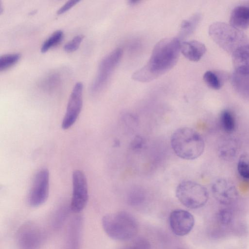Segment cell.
<instances>
[{
  "instance_id": "6da1fadb",
  "label": "cell",
  "mask_w": 249,
  "mask_h": 249,
  "mask_svg": "<svg viewBox=\"0 0 249 249\" xmlns=\"http://www.w3.org/2000/svg\"><path fill=\"white\" fill-rule=\"evenodd\" d=\"M180 45V40L176 37L161 39L154 46L147 62L132 74V78L147 82L166 73L178 62Z\"/></svg>"
},
{
  "instance_id": "7c38bea8",
  "label": "cell",
  "mask_w": 249,
  "mask_h": 249,
  "mask_svg": "<svg viewBox=\"0 0 249 249\" xmlns=\"http://www.w3.org/2000/svg\"><path fill=\"white\" fill-rule=\"evenodd\" d=\"M212 191L216 200L224 205L231 204L238 197L236 186L227 178H219L215 180L212 185Z\"/></svg>"
},
{
  "instance_id": "9a60e30c",
  "label": "cell",
  "mask_w": 249,
  "mask_h": 249,
  "mask_svg": "<svg viewBox=\"0 0 249 249\" xmlns=\"http://www.w3.org/2000/svg\"><path fill=\"white\" fill-rule=\"evenodd\" d=\"M230 24L239 29L244 30L249 27V7L238 6L235 7L231 14Z\"/></svg>"
},
{
  "instance_id": "4316f807",
  "label": "cell",
  "mask_w": 249,
  "mask_h": 249,
  "mask_svg": "<svg viewBox=\"0 0 249 249\" xmlns=\"http://www.w3.org/2000/svg\"><path fill=\"white\" fill-rule=\"evenodd\" d=\"M218 219L222 224L228 225L232 221V214L229 210H221L218 213Z\"/></svg>"
},
{
  "instance_id": "d4e9b609",
  "label": "cell",
  "mask_w": 249,
  "mask_h": 249,
  "mask_svg": "<svg viewBox=\"0 0 249 249\" xmlns=\"http://www.w3.org/2000/svg\"><path fill=\"white\" fill-rule=\"evenodd\" d=\"M123 249H151V245L146 239L139 237L131 242Z\"/></svg>"
},
{
  "instance_id": "f1b7e54d",
  "label": "cell",
  "mask_w": 249,
  "mask_h": 249,
  "mask_svg": "<svg viewBox=\"0 0 249 249\" xmlns=\"http://www.w3.org/2000/svg\"><path fill=\"white\" fill-rule=\"evenodd\" d=\"M143 139L140 136H137L134 138L131 143V147L133 150L139 149L143 146Z\"/></svg>"
},
{
  "instance_id": "7402d4cb",
  "label": "cell",
  "mask_w": 249,
  "mask_h": 249,
  "mask_svg": "<svg viewBox=\"0 0 249 249\" xmlns=\"http://www.w3.org/2000/svg\"><path fill=\"white\" fill-rule=\"evenodd\" d=\"M18 53L5 54L0 56V71L5 70L16 64L20 59Z\"/></svg>"
},
{
  "instance_id": "484cf974",
  "label": "cell",
  "mask_w": 249,
  "mask_h": 249,
  "mask_svg": "<svg viewBox=\"0 0 249 249\" xmlns=\"http://www.w3.org/2000/svg\"><path fill=\"white\" fill-rule=\"evenodd\" d=\"M83 38L84 36L82 35H78L75 36L65 44L64 46V50L69 53L75 51L79 47Z\"/></svg>"
},
{
  "instance_id": "4fadbf2b",
  "label": "cell",
  "mask_w": 249,
  "mask_h": 249,
  "mask_svg": "<svg viewBox=\"0 0 249 249\" xmlns=\"http://www.w3.org/2000/svg\"><path fill=\"white\" fill-rule=\"evenodd\" d=\"M180 52L187 59L197 62L206 53V48L205 45L200 41H187L181 43Z\"/></svg>"
},
{
  "instance_id": "603a6c76",
  "label": "cell",
  "mask_w": 249,
  "mask_h": 249,
  "mask_svg": "<svg viewBox=\"0 0 249 249\" xmlns=\"http://www.w3.org/2000/svg\"><path fill=\"white\" fill-rule=\"evenodd\" d=\"M203 79L207 85L212 89L217 90L221 87V82L218 76L212 71H206Z\"/></svg>"
},
{
  "instance_id": "8fae6325",
  "label": "cell",
  "mask_w": 249,
  "mask_h": 249,
  "mask_svg": "<svg viewBox=\"0 0 249 249\" xmlns=\"http://www.w3.org/2000/svg\"><path fill=\"white\" fill-rule=\"evenodd\" d=\"M169 222L172 232L179 236L188 234L195 224L193 215L190 212L182 209L173 211L170 214Z\"/></svg>"
},
{
  "instance_id": "f546056e",
  "label": "cell",
  "mask_w": 249,
  "mask_h": 249,
  "mask_svg": "<svg viewBox=\"0 0 249 249\" xmlns=\"http://www.w3.org/2000/svg\"><path fill=\"white\" fill-rule=\"evenodd\" d=\"M139 2V0H131L128 1V4L130 5L134 6L137 4Z\"/></svg>"
},
{
  "instance_id": "ac0fdd59",
  "label": "cell",
  "mask_w": 249,
  "mask_h": 249,
  "mask_svg": "<svg viewBox=\"0 0 249 249\" xmlns=\"http://www.w3.org/2000/svg\"><path fill=\"white\" fill-rule=\"evenodd\" d=\"M200 19V15L197 13L192 16L188 19L183 21L180 26V37H185L192 34L198 24Z\"/></svg>"
},
{
  "instance_id": "277c9868",
  "label": "cell",
  "mask_w": 249,
  "mask_h": 249,
  "mask_svg": "<svg viewBox=\"0 0 249 249\" xmlns=\"http://www.w3.org/2000/svg\"><path fill=\"white\" fill-rule=\"evenodd\" d=\"M209 34L219 47L231 54L240 47L249 43L248 37L243 32L223 22L212 23L209 28Z\"/></svg>"
},
{
  "instance_id": "d6986e66",
  "label": "cell",
  "mask_w": 249,
  "mask_h": 249,
  "mask_svg": "<svg viewBox=\"0 0 249 249\" xmlns=\"http://www.w3.org/2000/svg\"><path fill=\"white\" fill-rule=\"evenodd\" d=\"M220 123L223 129L231 133L235 129L236 121L233 114L228 110L223 111L220 115Z\"/></svg>"
},
{
  "instance_id": "3957f363",
  "label": "cell",
  "mask_w": 249,
  "mask_h": 249,
  "mask_svg": "<svg viewBox=\"0 0 249 249\" xmlns=\"http://www.w3.org/2000/svg\"><path fill=\"white\" fill-rule=\"evenodd\" d=\"M102 223L106 233L115 240L131 239L135 236L138 230L135 218L124 211L105 215L102 218Z\"/></svg>"
},
{
  "instance_id": "8992f818",
  "label": "cell",
  "mask_w": 249,
  "mask_h": 249,
  "mask_svg": "<svg viewBox=\"0 0 249 249\" xmlns=\"http://www.w3.org/2000/svg\"><path fill=\"white\" fill-rule=\"evenodd\" d=\"M122 55V50L118 48L111 51L102 59L99 65L97 75L90 87L92 93L98 92L104 87L119 64Z\"/></svg>"
},
{
  "instance_id": "2e32d148",
  "label": "cell",
  "mask_w": 249,
  "mask_h": 249,
  "mask_svg": "<svg viewBox=\"0 0 249 249\" xmlns=\"http://www.w3.org/2000/svg\"><path fill=\"white\" fill-rule=\"evenodd\" d=\"M231 81L235 90L242 96L249 98V74L233 73Z\"/></svg>"
},
{
  "instance_id": "e0dca14e",
  "label": "cell",
  "mask_w": 249,
  "mask_h": 249,
  "mask_svg": "<svg viewBox=\"0 0 249 249\" xmlns=\"http://www.w3.org/2000/svg\"><path fill=\"white\" fill-rule=\"evenodd\" d=\"M237 149V144L235 140L226 139L222 142L218 146V155L224 160H231L235 157Z\"/></svg>"
},
{
  "instance_id": "52a82bcc",
  "label": "cell",
  "mask_w": 249,
  "mask_h": 249,
  "mask_svg": "<svg viewBox=\"0 0 249 249\" xmlns=\"http://www.w3.org/2000/svg\"><path fill=\"white\" fill-rule=\"evenodd\" d=\"M72 193L70 208L78 213L85 207L89 198L88 188L85 174L81 170L74 171L72 176Z\"/></svg>"
},
{
  "instance_id": "9c48e42d",
  "label": "cell",
  "mask_w": 249,
  "mask_h": 249,
  "mask_svg": "<svg viewBox=\"0 0 249 249\" xmlns=\"http://www.w3.org/2000/svg\"><path fill=\"white\" fill-rule=\"evenodd\" d=\"M83 86L77 82L71 93L67 109L62 122V128L68 129L76 122L81 112L83 105Z\"/></svg>"
},
{
  "instance_id": "7a4b0ae2",
  "label": "cell",
  "mask_w": 249,
  "mask_h": 249,
  "mask_svg": "<svg viewBox=\"0 0 249 249\" xmlns=\"http://www.w3.org/2000/svg\"><path fill=\"white\" fill-rule=\"evenodd\" d=\"M170 143L178 157L193 160L200 157L205 149L204 141L196 130L188 127L178 128L172 134Z\"/></svg>"
},
{
  "instance_id": "5b68a950",
  "label": "cell",
  "mask_w": 249,
  "mask_h": 249,
  "mask_svg": "<svg viewBox=\"0 0 249 249\" xmlns=\"http://www.w3.org/2000/svg\"><path fill=\"white\" fill-rule=\"evenodd\" d=\"M176 194L180 203L192 209L203 207L209 198L207 189L202 185L191 180H184L179 183Z\"/></svg>"
},
{
  "instance_id": "ffe728a7",
  "label": "cell",
  "mask_w": 249,
  "mask_h": 249,
  "mask_svg": "<svg viewBox=\"0 0 249 249\" xmlns=\"http://www.w3.org/2000/svg\"><path fill=\"white\" fill-rule=\"evenodd\" d=\"M63 32L62 30H57L54 32L42 43L41 46V52L45 53L52 47L56 45L62 39Z\"/></svg>"
},
{
  "instance_id": "ba28073f",
  "label": "cell",
  "mask_w": 249,
  "mask_h": 249,
  "mask_svg": "<svg viewBox=\"0 0 249 249\" xmlns=\"http://www.w3.org/2000/svg\"><path fill=\"white\" fill-rule=\"evenodd\" d=\"M49 172L47 169L38 171L34 177L28 195V203L33 207L44 203L49 196Z\"/></svg>"
},
{
  "instance_id": "83f0119b",
  "label": "cell",
  "mask_w": 249,
  "mask_h": 249,
  "mask_svg": "<svg viewBox=\"0 0 249 249\" xmlns=\"http://www.w3.org/2000/svg\"><path fill=\"white\" fill-rule=\"evenodd\" d=\"M79 1L78 0H68L57 11V14H61L66 12Z\"/></svg>"
},
{
  "instance_id": "30bf717a",
  "label": "cell",
  "mask_w": 249,
  "mask_h": 249,
  "mask_svg": "<svg viewBox=\"0 0 249 249\" xmlns=\"http://www.w3.org/2000/svg\"><path fill=\"white\" fill-rule=\"evenodd\" d=\"M43 238L42 230L33 223L22 226L17 234V243L21 249H37Z\"/></svg>"
},
{
  "instance_id": "44dd1931",
  "label": "cell",
  "mask_w": 249,
  "mask_h": 249,
  "mask_svg": "<svg viewBox=\"0 0 249 249\" xmlns=\"http://www.w3.org/2000/svg\"><path fill=\"white\" fill-rule=\"evenodd\" d=\"M237 165L240 176L245 179H249V152H245L240 155Z\"/></svg>"
},
{
  "instance_id": "cb8c5ba5",
  "label": "cell",
  "mask_w": 249,
  "mask_h": 249,
  "mask_svg": "<svg viewBox=\"0 0 249 249\" xmlns=\"http://www.w3.org/2000/svg\"><path fill=\"white\" fill-rule=\"evenodd\" d=\"M145 195L141 189H135L129 193L128 196V202L132 206H138L143 202Z\"/></svg>"
},
{
  "instance_id": "5bb4252c",
  "label": "cell",
  "mask_w": 249,
  "mask_h": 249,
  "mask_svg": "<svg viewBox=\"0 0 249 249\" xmlns=\"http://www.w3.org/2000/svg\"><path fill=\"white\" fill-rule=\"evenodd\" d=\"M232 60L235 71L249 74V43L233 52L232 53Z\"/></svg>"
}]
</instances>
